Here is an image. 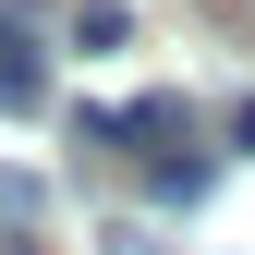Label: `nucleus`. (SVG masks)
Wrapping results in <instances>:
<instances>
[{"mask_svg":"<svg viewBox=\"0 0 255 255\" xmlns=\"http://www.w3.org/2000/svg\"><path fill=\"white\" fill-rule=\"evenodd\" d=\"M24 110H49V61L24 24H0V122H24Z\"/></svg>","mask_w":255,"mask_h":255,"instance_id":"1","label":"nucleus"},{"mask_svg":"<svg viewBox=\"0 0 255 255\" xmlns=\"http://www.w3.org/2000/svg\"><path fill=\"white\" fill-rule=\"evenodd\" d=\"M207 182H219V158H195V146L158 158V207H207Z\"/></svg>","mask_w":255,"mask_h":255,"instance_id":"2","label":"nucleus"},{"mask_svg":"<svg viewBox=\"0 0 255 255\" xmlns=\"http://www.w3.org/2000/svg\"><path fill=\"white\" fill-rule=\"evenodd\" d=\"M110 255H158V243H146V231H134V219H122V231H110Z\"/></svg>","mask_w":255,"mask_h":255,"instance_id":"5","label":"nucleus"},{"mask_svg":"<svg viewBox=\"0 0 255 255\" xmlns=\"http://www.w3.org/2000/svg\"><path fill=\"white\" fill-rule=\"evenodd\" d=\"M73 37H85V49H122V37H134V12H122V0H85V12H73Z\"/></svg>","mask_w":255,"mask_h":255,"instance_id":"3","label":"nucleus"},{"mask_svg":"<svg viewBox=\"0 0 255 255\" xmlns=\"http://www.w3.org/2000/svg\"><path fill=\"white\" fill-rule=\"evenodd\" d=\"M231 146H243V158H255V98H231Z\"/></svg>","mask_w":255,"mask_h":255,"instance_id":"4","label":"nucleus"}]
</instances>
